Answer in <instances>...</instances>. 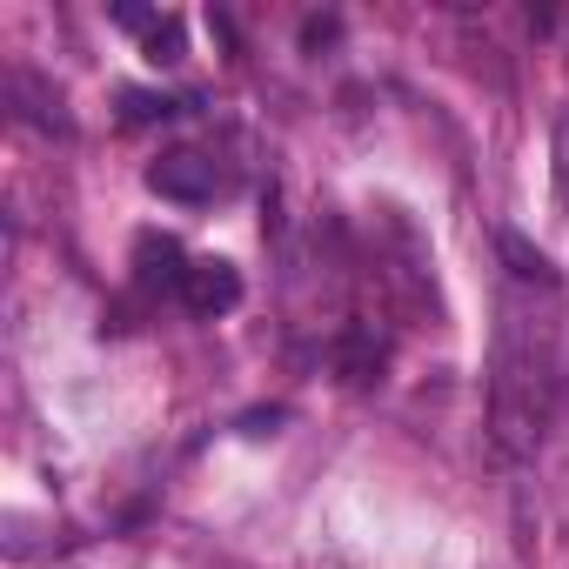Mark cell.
Returning a JSON list of instances; mask_svg holds the SVG:
<instances>
[{
  "instance_id": "cell-1",
  "label": "cell",
  "mask_w": 569,
  "mask_h": 569,
  "mask_svg": "<svg viewBox=\"0 0 569 569\" xmlns=\"http://www.w3.org/2000/svg\"><path fill=\"white\" fill-rule=\"evenodd\" d=\"M148 188H154L161 201L201 208V201H214L221 174H214V161H208V154H194V148H174V154H161V161L148 168Z\"/></svg>"
},
{
  "instance_id": "cell-2",
  "label": "cell",
  "mask_w": 569,
  "mask_h": 569,
  "mask_svg": "<svg viewBox=\"0 0 569 569\" xmlns=\"http://www.w3.org/2000/svg\"><path fill=\"white\" fill-rule=\"evenodd\" d=\"M181 302H188V316H228L241 302V274L228 261H194L181 281Z\"/></svg>"
},
{
  "instance_id": "cell-3",
  "label": "cell",
  "mask_w": 569,
  "mask_h": 569,
  "mask_svg": "<svg viewBox=\"0 0 569 569\" xmlns=\"http://www.w3.org/2000/svg\"><path fill=\"white\" fill-rule=\"evenodd\" d=\"M188 254H181V241H168V234H141L134 241V281L141 289H174L181 296V281H188Z\"/></svg>"
},
{
  "instance_id": "cell-4",
  "label": "cell",
  "mask_w": 569,
  "mask_h": 569,
  "mask_svg": "<svg viewBox=\"0 0 569 569\" xmlns=\"http://www.w3.org/2000/svg\"><path fill=\"white\" fill-rule=\"evenodd\" d=\"M496 248H502V261H509V274H516V281H536V289H556V268H549V254H542V248H529L516 228H502V234H496Z\"/></svg>"
},
{
  "instance_id": "cell-5",
  "label": "cell",
  "mask_w": 569,
  "mask_h": 569,
  "mask_svg": "<svg viewBox=\"0 0 569 569\" xmlns=\"http://www.w3.org/2000/svg\"><path fill=\"white\" fill-rule=\"evenodd\" d=\"M121 114H128V121H168V114H181V101H174V94L128 88V94H121Z\"/></svg>"
},
{
  "instance_id": "cell-6",
  "label": "cell",
  "mask_w": 569,
  "mask_h": 569,
  "mask_svg": "<svg viewBox=\"0 0 569 569\" xmlns=\"http://www.w3.org/2000/svg\"><path fill=\"white\" fill-rule=\"evenodd\" d=\"M148 61H154V68L181 61V21H174V14H168V21H161L154 34H148Z\"/></svg>"
},
{
  "instance_id": "cell-7",
  "label": "cell",
  "mask_w": 569,
  "mask_h": 569,
  "mask_svg": "<svg viewBox=\"0 0 569 569\" xmlns=\"http://www.w3.org/2000/svg\"><path fill=\"white\" fill-rule=\"evenodd\" d=\"M108 14H114V28H128V34H154V28H161V14L134 8V0H121V8H108Z\"/></svg>"
},
{
  "instance_id": "cell-8",
  "label": "cell",
  "mask_w": 569,
  "mask_h": 569,
  "mask_svg": "<svg viewBox=\"0 0 569 569\" xmlns=\"http://www.w3.org/2000/svg\"><path fill=\"white\" fill-rule=\"evenodd\" d=\"M556 194H562V208H569V114L556 121Z\"/></svg>"
},
{
  "instance_id": "cell-9",
  "label": "cell",
  "mask_w": 569,
  "mask_h": 569,
  "mask_svg": "<svg viewBox=\"0 0 569 569\" xmlns=\"http://www.w3.org/2000/svg\"><path fill=\"white\" fill-rule=\"evenodd\" d=\"M281 429V409H254V416H241V436H274Z\"/></svg>"
}]
</instances>
